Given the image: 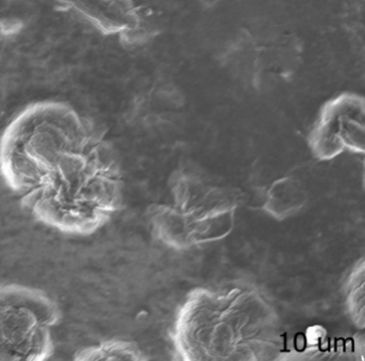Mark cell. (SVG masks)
<instances>
[{
	"label": "cell",
	"instance_id": "6da1fadb",
	"mask_svg": "<svg viewBox=\"0 0 365 361\" xmlns=\"http://www.w3.org/2000/svg\"><path fill=\"white\" fill-rule=\"evenodd\" d=\"M173 343L180 360H277L283 343L281 318L254 284L200 286L177 312Z\"/></svg>",
	"mask_w": 365,
	"mask_h": 361
},
{
	"label": "cell",
	"instance_id": "7a4b0ae2",
	"mask_svg": "<svg viewBox=\"0 0 365 361\" xmlns=\"http://www.w3.org/2000/svg\"><path fill=\"white\" fill-rule=\"evenodd\" d=\"M23 196L36 220L66 234L98 232L119 210L123 200L119 168L96 141L71 155Z\"/></svg>",
	"mask_w": 365,
	"mask_h": 361
},
{
	"label": "cell",
	"instance_id": "3957f363",
	"mask_svg": "<svg viewBox=\"0 0 365 361\" xmlns=\"http://www.w3.org/2000/svg\"><path fill=\"white\" fill-rule=\"evenodd\" d=\"M80 117L61 104L33 106L19 115L0 140V172L10 188L29 193L63 159L93 142Z\"/></svg>",
	"mask_w": 365,
	"mask_h": 361
},
{
	"label": "cell",
	"instance_id": "277c9868",
	"mask_svg": "<svg viewBox=\"0 0 365 361\" xmlns=\"http://www.w3.org/2000/svg\"><path fill=\"white\" fill-rule=\"evenodd\" d=\"M170 188L172 203L149 209L151 232L158 240L172 249L187 250L232 234L245 198L240 190L213 183L192 168L176 171Z\"/></svg>",
	"mask_w": 365,
	"mask_h": 361
},
{
	"label": "cell",
	"instance_id": "5b68a950",
	"mask_svg": "<svg viewBox=\"0 0 365 361\" xmlns=\"http://www.w3.org/2000/svg\"><path fill=\"white\" fill-rule=\"evenodd\" d=\"M59 320L58 305L43 290L23 284L0 285V360L51 358Z\"/></svg>",
	"mask_w": 365,
	"mask_h": 361
},
{
	"label": "cell",
	"instance_id": "8992f818",
	"mask_svg": "<svg viewBox=\"0 0 365 361\" xmlns=\"http://www.w3.org/2000/svg\"><path fill=\"white\" fill-rule=\"evenodd\" d=\"M314 157L322 161L344 153L363 155L365 151V101L352 93H344L322 106L307 138Z\"/></svg>",
	"mask_w": 365,
	"mask_h": 361
},
{
	"label": "cell",
	"instance_id": "52a82bcc",
	"mask_svg": "<svg viewBox=\"0 0 365 361\" xmlns=\"http://www.w3.org/2000/svg\"><path fill=\"white\" fill-rule=\"evenodd\" d=\"M58 3L104 33H129L138 26L131 0H58Z\"/></svg>",
	"mask_w": 365,
	"mask_h": 361
},
{
	"label": "cell",
	"instance_id": "ba28073f",
	"mask_svg": "<svg viewBox=\"0 0 365 361\" xmlns=\"http://www.w3.org/2000/svg\"><path fill=\"white\" fill-rule=\"evenodd\" d=\"M309 200L307 188L300 179L286 176L271 183L266 192L262 210L277 221L298 215Z\"/></svg>",
	"mask_w": 365,
	"mask_h": 361
},
{
	"label": "cell",
	"instance_id": "9c48e42d",
	"mask_svg": "<svg viewBox=\"0 0 365 361\" xmlns=\"http://www.w3.org/2000/svg\"><path fill=\"white\" fill-rule=\"evenodd\" d=\"M76 360H143L142 350L134 342L108 340L78 350Z\"/></svg>",
	"mask_w": 365,
	"mask_h": 361
},
{
	"label": "cell",
	"instance_id": "30bf717a",
	"mask_svg": "<svg viewBox=\"0 0 365 361\" xmlns=\"http://www.w3.org/2000/svg\"><path fill=\"white\" fill-rule=\"evenodd\" d=\"M39 0H0V38L18 35L33 20Z\"/></svg>",
	"mask_w": 365,
	"mask_h": 361
},
{
	"label": "cell",
	"instance_id": "8fae6325",
	"mask_svg": "<svg viewBox=\"0 0 365 361\" xmlns=\"http://www.w3.org/2000/svg\"><path fill=\"white\" fill-rule=\"evenodd\" d=\"M346 307L352 322L358 328L365 326V262L361 258L354 265L345 282Z\"/></svg>",
	"mask_w": 365,
	"mask_h": 361
}]
</instances>
